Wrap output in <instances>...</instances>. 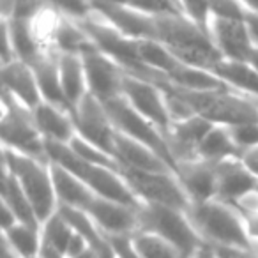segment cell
Returning a JSON list of instances; mask_svg holds the SVG:
<instances>
[{
	"mask_svg": "<svg viewBox=\"0 0 258 258\" xmlns=\"http://www.w3.org/2000/svg\"><path fill=\"white\" fill-rule=\"evenodd\" d=\"M258 179L244 166L240 158H228L216 163V186L219 200L237 204L242 197L256 189Z\"/></svg>",
	"mask_w": 258,
	"mask_h": 258,
	"instance_id": "cell-19",
	"label": "cell"
},
{
	"mask_svg": "<svg viewBox=\"0 0 258 258\" xmlns=\"http://www.w3.org/2000/svg\"><path fill=\"white\" fill-rule=\"evenodd\" d=\"M36 258H43V256H36Z\"/></svg>",
	"mask_w": 258,
	"mask_h": 258,
	"instance_id": "cell-50",
	"label": "cell"
},
{
	"mask_svg": "<svg viewBox=\"0 0 258 258\" xmlns=\"http://www.w3.org/2000/svg\"><path fill=\"white\" fill-rule=\"evenodd\" d=\"M2 87L30 110L43 103V94L37 85L34 69L22 60H13L2 66Z\"/></svg>",
	"mask_w": 258,
	"mask_h": 258,
	"instance_id": "cell-20",
	"label": "cell"
},
{
	"mask_svg": "<svg viewBox=\"0 0 258 258\" xmlns=\"http://www.w3.org/2000/svg\"><path fill=\"white\" fill-rule=\"evenodd\" d=\"M209 34L225 60L246 62L254 46L246 22L211 18Z\"/></svg>",
	"mask_w": 258,
	"mask_h": 258,
	"instance_id": "cell-15",
	"label": "cell"
},
{
	"mask_svg": "<svg viewBox=\"0 0 258 258\" xmlns=\"http://www.w3.org/2000/svg\"><path fill=\"white\" fill-rule=\"evenodd\" d=\"M191 258H218V254H216L214 247H212L211 244L205 242L204 246H202Z\"/></svg>",
	"mask_w": 258,
	"mask_h": 258,
	"instance_id": "cell-45",
	"label": "cell"
},
{
	"mask_svg": "<svg viewBox=\"0 0 258 258\" xmlns=\"http://www.w3.org/2000/svg\"><path fill=\"white\" fill-rule=\"evenodd\" d=\"M2 166L16 177L22 189L29 197L41 225L57 212L58 200L50 161H41L2 147Z\"/></svg>",
	"mask_w": 258,
	"mask_h": 258,
	"instance_id": "cell-5",
	"label": "cell"
},
{
	"mask_svg": "<svg viewBox=\"0 0 258 258\" xmlns=\"http://www.w3.org/2000/svg\"><path fill=\"white\" fill-rule=\"evenodd\" d=\"M179 8L184 15L202 29L209 30L211 22V0H179Z\"/></svg>",
	"mask_w": 258,
	"mask_h": 258,
	"instance_id": "cell-37",
	"label": "cell"
},
{
	"mask_svg": "<svg viewBox=\"0 0 258 258\" xmlns=\"http://www.w3.org/2000/svg\"><path fill=\"white\" fill-rule=\"evenodd\" d=\"M9 34H11L13 48H15L16 60H22L25 64L32 66L39 60L43 55L50 53V51H44L43 46L39 44L37 37L34 36L32 27L29 22H22V20H4Z\"/></svg>",
	"mask_w": 258,
	"mask_h": 258,
	"instance_id": "cell-27",
	"label": "cell"
},
{
	"mask_svg": "<svg viewBox=\"0 0 258 258\" xmlns=\"http://www.w3.org/2000/svg\"><path fill=\"white\" fill-rule=\"evenodd\" d=\"M131 240L142 258H184L172 242L147 230H137Z\"/></svg>",
	"mask_w": 258,
	"mask_h": 258,
	"instance_id": "cell-31",
	"label": "cell"
},
{
	"mask_svg": "<svg viewBox=\"0 0 258 258\" xmlns=\"http://www.w3.org/2000/svg\"><path fill=\"white\" fill-rule=\"evenodd\" d=\"M30 68L34 69L37 85H39L41 94H43V101H48V103L57 104V106H62L71 111L68 101H66L64 90H62L57 51H50V53L43 55V57H41L36 64L30 66Z\"/></svg>",
	"mask_w": 258,
	"mask_h": 258,
	"instance_id": "cell-24",
	"label": "cell"
},
{
	"mask_svg": "<svg viewBox=\"0 0 258 258\" xmlns=\"http://www.w3.org/2000/svg\"><path fill=\"white\" fill-rule=\"evenodd\" d=\"M212 73L219 76L225 83H228L232 89L258 99V71L251 68L247 62L225 60L223 58Z\"/></svg>",
	"mask_w": 258,
	"mask_h": 258,
	"instance_id": "cell-28",
	"label": "cell"
},
{
	"mask_svg": "<svg viewBox=\"0 0 258 258\" xmlns=\"http://www.w3.org/2000/svg\"><path fill=\"white\" fill-rule=\"evenodd\" d=\"M156 85L179 96L197 115H202L212 124L237 125L258 122V99L246 96L235 89L219 90H187L172 85L166 76L156 80Z\"/></svg>",
	"mask_w": 258,
	"mask_h": 258,
	"instance_id": "cell-1",
	"label": "cell"
},
{
	"mask_svg": "<svg viewBox=\"0 0 258 258\" xmlns=\"http://www.w3.org/2000/svg\"><path fill=\"white\" fill-rule=\"evenodd\" d=\"M69 147H71L73 151H75L76 154L80 156V158L85 159V161H89V163H92V165L106 166V168H113V170H118V172L122 170L120 165L117 163V159H115L113 156L110 154V152L103 151L101 147L90 144L89 140L78 137V135H76V137L71 140Z\"/></svg>",
	"mask_w": 258,
	"mask_h": 258,
	"instance_id": "cell-33",
	"label": "cell"
},
{
	"mask_svg": "<svg viewBox=\"0 0 258 258\" xmlns=\"http://www.w3.org/2000/svg\"><path fill=\"white\" fill-rule=\"evenodd\" d=\"M94 11L124 36L137 41H156V16H149L117 0H94Z\"/></svg>",
	"mask_w": 258,
	"mask_h": 258,
	"instance_id": "cell-13",
	"label": "cell"
},
{
	"mask_svg": "<svg viewBox=\"0 0 258 258\" xmlns=\"http://www.w3.org/2000/svg\"><path fill=\"white\" fill-rule=\"evenodd\" d=\"M129 8L145 13L149 16H163V15H177L182 13L175 0H117Z\"/></svg>",
	"mask_w": 258,
	"mask_h": 258,
	"instance_id": "cell-34",
	"label": "cell"
},
{
	"mask_svg": "<svg viewBox=\"0 0 258 258\" xmlns=\"http://www.w3.org/2000/svg\"><path fill=\"white\" fill-rule=\"evenodd\" d=\"M111 156L117 159L120 168L140 170V172H173L172 166L158 152H154L151 147L133 140V138L118 133L117 129H115Z\"/></svg>",
	"mask_w": 258,
	"mask_h": 258,
	"instance_id": "cell-18",
	"label": "cell"
},
{
	"mask_svg": "<svg viewBox=\"0 0 258 258\" xmlns=\"http://www.w3.org/2000/svg\"><path fill=\"white\" fill-rule=\"evenodd\" d=\"M177 177L189 197L191 205L209 202L218 197L216 186V163L195 158L177 165Z\"/></svg>",
	"mask_w": 258,
	"mask_h": 258,
	"instance_id": "cell-17",
	"label": "cell"
},
{
	"mask_svg": "<svg viewBox=\"0 0 258 258\" xmlns=\"http://www.w3.org/2000/svg\"><path fill=\"white\" fill-rule=\"evenodd\" d=\"M122 96L127 99V103L138 113H142L147 120H151L165 135V138H168L170 127H172V117H170L165 92L156 83L125 73Z\"/></svg>",
	"mask_w": 258,
	"mask_h": 258,
	"instance_id": "cell-10",
	"label": "cell"
},
{
	"mask_svg": "<svg viewBox=\"0 0 258 258\" xmlns=\"http://www.w3.org/2000/svg\"><path fill=\"white\" fill-rule=\"evenodd\" d=\"M191 223L204 242L211 246L254 247L246 228V219L233 204L212 198L193 204L187 211Z\"/></svg>",
	"mask_w": 258,
	"mask_h": 258,
	"instance_id": "cell-4",
	"label": "cell"
},
{
	"mask_svg": "<svg viewBox=\"0 0 258 258\" xmlns=\"http://www.w3.org/2000/svg\"><path fill=\"white\" fill-rule=\"evenodd\" d=\"M2 204L11 209L13 214L16 216V219L20 223H25V225L30 226H39L41 228V223L37 219L36 211H34L29 197L22 189L16 177L8 168H4V166H2Z\"/></svg>",
	"mask_w": 258,
	"mask_h": 258,
	"instance_id": "cell-26",
	"label": "cell"
},
{
	"mask_svg": "<svg viewBox=\"0 0 258 258\" xmlns=\"http://www.w3.org/2000/svg\"><path fill=\"white\" fill-rule=\"evenodd\" d=\"M247 15L249 9L242 4V0H211V18L246 22Z\"/></svg>",
	"mask_w": 258,
	"mask_h": 258,
	"instance_id": "cell-35",
	"label": "cell"
},
{
	"mask_svg": "<svg viewBox=\"0 0 258 258\" xmlns=\"http://www.w3.org/2000/svg\"><path fill=\"white\" fill-rule=\"evenodd\" d=\"M32 111H34V120H36L41 135H43L46 142L71 144L73 138L78 135L75 117L66 108L51 104L48 101H43Z\"/></svg>",
	"mask_w": 258,
	"mask_h": 258,
	"instance_id": "cell-21",
	"label": "cell"
},
{
	"mask_svg": "<svg viewBox=\"0 0 258 258\" xmlns=\"http://www.w3.org/2000/svg\"><path fill=\"white\" fill-rule=\"evenodd\" d=\"M106 106V111L110 113V118L113 122L115 129L118 133L125 135V137L133 138V140L140 142V144L151 147L154 152H158L166 163L173 168V172L177 173V163L172 156V151L168 147L165 135L152 124L151 120L144 117L142 113H138L131 104L127 103L124 96H118L111 101L103 103Z\"/></svg>",
	"mask_w": 258,
	"mask_h": 258,
	"instance_id": "cell-8",
	"label": "cell"
},
{
	"mask_svg": "<svg viewBox=\"0 0 258 258\" xmlns=\"http://www.w3.org/2000/svg\"><path fill=\"white\" fill-rule=\"evenodd\" d=\"M138 230H147L166 239L180 251L184 258H191L205 244L186 211L165 205H142Z\"/></svg>",
	"mask_w": 258,
	"mask_h": 258,
	"instance_id": "cell-7",
	"label": "cell"
},
{
	"mask_svg": "<svg viewBox=\"0 0 258 258\" xmlns=\"http://www.w3.org/2000/svg\"><path fill=\"white\" fill-rule=\"evenodd\" d=\"M53 50L57 53H71V55H85L89 51L97 50L96 44L89 37V34L83 30L78 20L66 18L60 15L55 29Z\"/></svg>",
	"mask_w": 258,
	"mask_h": 258,
	"instance_id": "cell-25",
	"label": "cell"
},
{
	"mask_svg": "<svg viewBox=\"0 0 258 258\" xmlns=\"http://www.w3.org/2000/svg\"><path fill=\"white\" fill-rule=\"evenodd\" d=\"M246 62L251 66V68H254L258 71V46H253V50H251V53Z\"/></svg>",
	"mask_w": 258,
	"mask_h": 258,
	"instance_id": "cell-46",
	"label": "cell"
},
{
	"mask_svg": "<svg viewBox=\"0 0 258 258\" xmlns=\"http://www.w3.org/2000/svg\"><path fill=\"white\" fill-rule=\"evenodd\" d=\"M256 191H258V184H256Z\"/></svg>",
	"mask_w": 258,
	"mask_h": 258,
	"instance_id": "cell-49",
	"label": "cell"
},
{
	"mask_svg": "<svg viewBox=\"0 0 258 258\" xmlns=\"http://www.w3.org/2000/svg\"><path fill=\"white\" fill-rule=\"evenodd\" d=\"M212 127L214 124L202 115H191L184 120L173 122L166 142L177 165L198 158V147Z\"/></svg>",
	"mask_w": 258,
	"mask_h": 258,
	"instance_id": "cell-16",
	"label": "cell"
},
{
	"mask_svg": "<svg viewBox=\"0 0 258 258\" xmlns=\"http://www.w3.org/2000/svg\"><path fill=\"white\" fill-rule=\"evenodd\" d=\"M156 29H158L156 41L165 44L175 57H179L187 66L212 73L216 66L223 60L209 30L202 29L184 13L156 16Z\"/></svg>",
	"mask_w": 258,
	"mask_h": 258,
	"instance_id": "cell-2",
	"label": "cell"
},
{
	"mask_svg": "<svg viewBox=\"0 0 258 258\" xmlns=\"http://www.w3.org/2000/svg\"><path fill=\"white\" fill-rule=\"evenodd\" d=\"M242 4L246 6L251 13H258V0H242Z\"/></svg>",
	"mask_w": 258,
	"mask_h": 258,
	"instance_id": "cell-48",
	"label": "cell"
},
{
	"mask_svg": "<svg viewBox=\"0 0 258 258\" xmlns=\"http://www.w3.org/2000/svg\"><path fill=\"white\" fill-rule=\"evenodd\" d=\"M240 149L233 142L228 125L214 124V127L207 133L204 142L198 147V158L218 163L228 158H240Z\"/></svg>",
	"mask_w": 258,
	"mask_h": 258,
	"instance_id": "cell-29",
	"label": "cell"
},
{
	"mask_svg": "<svg viewBox=\"0 0 258 258\" xmlns=\"http://www.w3.org/2000/svg\"><path fill=\"white\" fill-rule=\"evenodd\" d=\"M246 25H247V29H249L253 44L258 46V13L249 11V15H247V18H246Z\"/></svg>",
	"mask_w": 258,
	"mask_h": 258,
	"instance_id": "cell-44",
	"label": "cell"
},
{
	"mask_svg": "<svg viewBox=\"0 0 258 258\" xmlns=\"http://www.w3.org/2000/svg\"><path fill=\"white\" fill-rule=\"evenodd\" d=\"M0 131H2V147L41 161H50L46 152V140L34 120V111L23 106L6 90H2Z\"/></svg>",
	"mask_w": 258,
	"mask_h": 258,
	"instance_id": "cell-6",
	"label": "cell"
},
{
	"mask_svg": "<svg viewBox=\"0 0 258 258\" xmlns=\"http://www.w3.org/2000/svg\"><path fill=\"white\" fill-rule=\"evenodd\" d=\"M2 240L18 254L20 258H36L41 254L43 235L39 226L16 223L9 230L2 232Z\"/></svg>",
	"mask_w": 258,
	"mask_h": 258,
	"instance_id": "cell-30",
	"label": "cell"
},
{
	"mask_svg": "<svg viewBox=\"0 0 258 258\" xmlns=\"http://www.w3.org/2000/svg\"><path fill=\"white\" fill-rule=\"evenodd\" d=\"M46 152L50 161L64 166L71 173H75L78 179H82L90 187L94 195L108 200L120 202V204L131 205L140 209L142 202L129 187L127 180L124 179L118 170L106 168V166L92 165V163L82 159L69 144H57V142H46Z\"/></svg>",
	"mask_w": 258,
	"mask_h": 258,
	"instance_id": "cell-3",
	"label": "cell"
},
{
	"mask_svg": "<svg viewBox=\"0 0 258 258\" xmlns=\"http://www.w3.org/2000/svg\"><path fill=\"white\" fill-rule=\"evenodd\" d=\"M50 166L58 205H69V207L85 211L90 202L94 200V197H96L90 191V187L82 179H78L75 173L66 170L64 166L57 165L53 161H50Z\"/></svg>",
	"mask_w": 258,
	"mask_h": 258,
	"instance_id": "cell-22",
	"label": "cell"
},
{
	"mask_svg": "<svg viewBox=\"0 0 258 258\" xmlns=\"http://www.w3.org/2000/svg\"><path fill=\"white\" fill-rule=\"evenodd\" d=\"M57 211L60 212V216L71 225V228L76 233H80V235L89 240L90 246H103L106 242V237L103 235V232L97 228V225L85 211L69 207V205H58Z\"/></svg>",
	"mask_w": 258,
	"mask_h": 258,
	"instance_id": "cell-32",
	"label": "cell"
},
{
	"mask_svg": "<svg viewBox=\"0 0 258 258\" xmlns=\"http://www.w3.org/2000/svg\"><path fill=\"white\" fill-rule=\"evenodd\" d=\"M58 71H60V83L66 101H68L71 111H75L80 101L89 94L83 57L82 55L58 53Z\"/></svg>",
	"mask_w": 258,
	"mask_h": 258,
	"instance_id": "cell-23",
	"label": "cell"
},
{
	"mask_svg": "<svg viewBox=\"0 0 258 258\" xmlns=\"http://www.w3.org/2000/svg\"><path fill=\"white\" fill-rule=\"evenodd\" d=\"M244 219H246V228H247V233H249L251 240H253L254 249L258 251V211L244 216Z\"/></svg>",
	"mask_w": 258,
	"mask_h": 258,
	"instance_id": "cell-43",
	"label": "cell"
},
{
	"mask_svg": "<svg viewBox=\"0 0 258 258\" xmlns=\"http://www.w3.org/2000/svg\"><path fill=\"white\" fill-rule=\"evenodd\" d=\"M115 253V258H142L133 246L131 235H104Z\"/></svg>",
	"mask_w": 258,
	"mask_h": 258,
	"instance_id": "cell-39",
	"label": "cell"
},
{
	"mask_svg": "<svg viewBox=\"0 0 258 258\" xmlns=\"http://www.w3.org/2000/svg\"><path fill=\"white\" fill-rule=\"evenodd\" d=\"M240 161H242L244 166H246V168L258 179V145L242 151V154H240Z\"/></svg>",
	"mask_w": 258,
	"mask_h": 258,
	"instance_id": "cell-41",
	"label": "cell"
},
{
	"mask_svg": "<svg viewBox=\"0 0 258 258\" xmlns=\"http://www.w3.org/2000/svg\"><path fill=\"white\" fill-rule=\"evenodd\" d=\"M218 258H258L254 247H232V246H212Z\"/></svg>",
	"mask_w": 258,
	"mask_h": 258,
	"instance_id": "cell-40",
	"label": "cell"
},
{
	"mask_svg": "<svg viewBox=\"0 0 258 258\" xmlns=\"http://www.w3.org/2000/svg\"><path fill=\"white\" fill-rule=\"evenodd\" d=\"M228 127L240 152L258 145V122H246V124L228 125Z\"/></svg>",
	"mask_w": 258,
	"mask_h": 258,
	"instance_id": "cell-38",
	"label": "cell"
},
{
	"mask_svg": "<svg viewBox=\"0 0 258 258\" xmlns=\"http://www.w3.org/2000/svg\"><path fill=\"white\" fill-rule=\"evenodd\" d=\"M73 117H75L78 137L85 138L90 144L97 145L111 154L115 125L110 118V113L106 111V106L97 97H94L90 92L87 94L75 108Z\"/></svg>",
	"mask_w": 258,
	"mask_h": 258,
	"instance_id": "cell-11",
	"label": "cell"
},
{
	"mask_svg": "<svg viewBox=\"0 0 258 258\" xmlns=\"http://www.w3.org/2000/svg\"><path fill=\"white\" fill-rule=\"evenodd\" d=\"M2 258H20L18 254H16L15 251H13L11 247L4 242V240H2Z\"/></svg>",
	"mask_w": 258,
	"mask_h": 258,
	"instance_id": "cell-47",
	"label": "cell"
},
{
	"mask_svg": "<svg viewBox=\"0 0 258 258\" xmlns=\"http://www.w3.org/2000/svg\"><path fill=\"white\" fill-rule=\"evenodd\" d=\"M80 258H115V253L106 240L103 246H90Z\"/></svg>",
	"mask_w": 258,
	"mask_h": 258,
	"instance_id": "cell-42",
	"label": "cell"
},
{
	"mask_svg": "<svg viewBox=\"0 0 258 258\" xmlns=\"http://www.w3.org/2000/svg\"><path fill=\"white\" fill-rule=\"evenodd\" d=\"M120 173L142 204H156L186 212L189 211L191 200L184 191L179 177L173 172H140L122 168Z\"/></svg>",
	"mask_w": 258,
	"mask_h": 258,
	"instance_id": "cell-9",
	"label": "cell"
},
{
	"mask_svg": "<svg viewBox=\"0 0 258 258\" xmlns=\"http://www.w3.org/2000/svg\"><path fill=\"white\" fill-rule=\"evenodd\" d=\"M103 235H133L140 228V209L108 198L94 197L85 209Z\"/></svg>",
	"mask_w": 258,
	"mask_h": 258,
	"instance_id": "cell-14",
	"label": "cell"
},
{
	"mask_svg": "<svg viewBox=\"0 0 258 258\" xmlns=\"http://www.w3.org/2000/svg\"><path fill=\"white\" fill-rule=\"evenodd\" d=\"M82 57L85 64L87 87L94 97H97L101 103H106L122 96L125 71L113 58L99 50L89 51Z\"/></svg>",
	"mask_w": 258,
	"mask_h": 258,
	"instance_id": "cell-12",
	"label": "cell"
},
{
	"mask_svg": "<svg viewBox=\"0 0 258 258\" xmlns=\"http://www.w3.org/2000/svg\"><path fill=\"white\" fill-rule=\"evenodd\" d=\"M58 15L71 20H85L94 11V0H50Z\"/></svg>",
	"mask_w": 258,
	"mask_h": 258,
	"instance_id": "cell-36",
	"label": "cell"
}]
</instances>
